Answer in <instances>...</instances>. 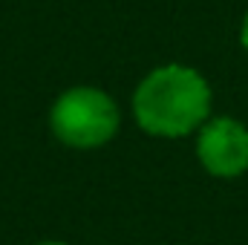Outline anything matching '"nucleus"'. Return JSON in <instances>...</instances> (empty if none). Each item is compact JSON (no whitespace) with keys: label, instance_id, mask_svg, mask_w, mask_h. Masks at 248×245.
I'll use <instances>...</instances> for the list:
<instances>
[{"label":"nucleus","instance_id":"1","mask_svg":"<svg viewBox=\"0 0 248 245\" xmlns=\"http://www.w3.org/2000/svg\"><path fill=\"white\" fill-rule=\"evenodd\" d=\"M214 92L208 78L185 63L150 69L133 92V119L156 138H182L211 119Z\"/></svg>","mask_w":248,"mask_h":245},{"label":"nucleus","instance_id":"2","mask_svg":"<svg viewBox=\"0 0 248 245\" xmlns=\"http://www.w3.org/2000/svg\"><path fill=\"white\" fill-rule=\"evenodd\" d=\"M122 124L119 104L110 92L78 84L63 90L49 110L52 136L72 150H95L116 138Z\"/></svg>","mask_w":248,"mask_h":245},{"label":"nucleus","instance_id":"3","mask_svg":"<svg viewBox=\"0 0 248 245\" xmlns=\"http://www.w3.org/2000/svg\"><path fill=\"white\" fill-rule=\"evenodd\" d=\"M196 159L217 179H237L248 170V127L240 119L217 116L196 130Z\"/></svg>","mask_w":248,"mask_h":245},{"label":"nucleus","instance_id":"4","mask_svg":"<svg viewBox=\"0 0 248 245\" xmlns=\"http://www.w3.org/2000/svg\"><path fill=\"white\" fill-rule=\"evenodd\" d=\"M240 44H243V49L248 52V12L243 15V23H240Z\"/></svg>","mask_w":248,"mask_h":245},{"label":"nucleus","instance_id":"5","mask_svg":"<svg viewBox=\"0 0 248 245\" xmlns=\"http://www.w3.org/2000/svg\"><path fill=\"white\" fill-rule=\"evenodd\" d=\"M38 245H66V243H61V240H46V243H38Z\"/></svg>","mask_w":248,"mask_h":245}]
</instances>
